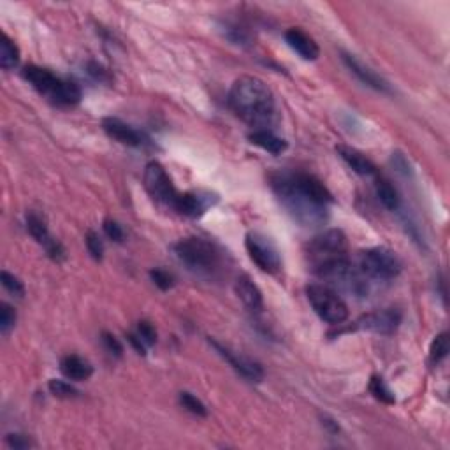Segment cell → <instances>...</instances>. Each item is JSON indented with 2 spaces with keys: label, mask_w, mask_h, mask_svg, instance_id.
Returning a JSON list of instances; mask_svg holds the SVG:
<instances>
[{
  "label": "cell",
  "mask_w": 450,
  "mask_h": 450,
  "mask_svg": "<svg viewBox=\"0 0 450 450\" xmlns=\"http://www.w3.org/2000/svg\"><path fill=\"white\" fill-rule=\"evenodd\" d=\"M399 324H401V313L396 308L371 311L357 320L359 327L377 332V334H392L399 327Z\"/></svg>",
  "instance_id": "obj_11"
},
{
  "label": "cell",
  "mask_w": 450,
  "mask_h": 450,
  "mask_svg": "<svg viewBox=\"0 0 450 450\" xmlns=\"http://www.w3.org/2000/svg\"><path fill=\"white\" fill-rule=\"evenodd\" d=\"M137 336H139L141 340H143L148 347H150V345H155V341H157L155 327H153V325L146 320H143L137 324Z\"/></svg>",
  "instance_id": "obj_31"
},
{
  "label": "cell",
  "mask_w": 450,
  "mask_h": 450,
  "mask_svg": "<svg viewBox=\"0 0 450 450\" xmlns=\"http://www.w3.org/2000/svg\"><path fill=\"white\" fill-rule=\"evenodd\" d=\"M104 233H106V236L109 238V240L118 241V243L123 240L122 225L116 220H113V218H106V220H104Z\"/></svg>",
  "instance_id": "obj_32"
},
{
  "label": "cell",
  "mask_w": 450,
  "mask_h": 450,
  "mask_svg": "<svg viewBox=\"0 0 450 450\" xmlns=\"http://www.w3.org/2000/svg\"><path fill=\"white\" fill-rule=\"evenodd\" d=\"M248 139H250L251 144L262 148L264 152L273 153V155H280V153H284L287 150V141L278 137L270 129L254 130V132H250Z\"/></svg>",
  "instance_id": "obj_19"
},
{
  "label": "cell",
  "mask_w": 450,
  "mask_h": 450,
  "mask_svg": "<svg viewBox=\"0 0 450 450\" xmlns=\"http://www.w3.org/2000/svg\"><path fill=\"white\" fill-rule=\"evenodd\" d=\"M92 76H95L97 79H104V76H106V72H104V69L100 65H97V63H90V70H88Z\"/></svg>",
  "instance_id": "obj_38"
},
{
  "label": "cell",
  "mask_w": 450,
  "mask_h": 450,
  "mask_svg": "<svg viewBox=\"0 0 450 450\" xmlns=\"http://www.w3.org/2000/svg\"><path fill=\"white\" fill-rule=\"evenodd\" d=\"M245 247H247L248 255L257 264L258 270L266 271V273H277L280 270V254H278L277 247L270 241V238L262 236L258 233H248Z\"/></svg>",
  "instance_id": "obj_7"
},
{
  "label": "cell",
  "mask_w": 450,
  "mask_h": 450,
  "mask_svg": "<svg viewBox=\"0 0 450 450\" xmlns=\"http://www.w3.org/2000/svg\"><path fill=\"white\" fill-rule=\"evenodd\" d=\"M20 62V49L8 36H2L0 42V67L6 70L13 69Z\"/></svg>",
  "instance_id": "obj_22"
},
{
  "label": "cell",
  "mask_w": 450,
  "mask_h": 450,
  "mask_svg": "<svg viewBox=\"0 0 450 450\" xmlns=\"http://www.w3.org/2000/svg\"><path fill=\"white\" fill-rule=\"evenodd\" d=\"M225 37L229 39V41H233L234 45H240V46H245V45H250V36H248V32L245 29H241V26L238 25H225Z\"/></svg>",
  "instance_id": "obj_27"
},
{
  "label": "cell",
  "mask_w": 450,
  "mask_h": 450,
  "mask_svg": "<svg viewBox=\"0 0 450 450\" xmlns=\"http://www.w3.org/2000/svg\"><path fill=\"white\" fill-rule=\"evenodd\" d=\"M48 387H49V392H52L55 398H60V399H72L79 394L72 385L67 384V382L63 380H49Z\"/></svg>",
  "instance_id": "obj_26"
},
{
  "label": "cell",
  "mask_w": 450,
  "mask_h": 450,
  "mask_svg": "<svg viewBox=\"0 0 450 450\" xmlns=\"http://www.w3.org/2000/svg\"><path fill=\"white\" fill-rule=\"evenodd\" d=\"M60 371L63 373V377L74 382L88 380L92 377L93 368L88 361H85L79 355H65L60 361Z\"/></svg>",
  "instance_id": "obj_18"
},
{
  "label": "cell",
  "mask_w": 450,
  "mask_h": 450,
  "mask_svg": "<svg viewBox=\"0 0 450 450\" xmlns=\"http://www.w3.org/2000/svg\"><path fill=\"white\" fill-rule=\"evenodd\" d=\"M144 187H146L148 194L160 204L173 208L174 201H176L178 192L174 189L173 181H171L169 174L159 162H150L144 169Z\"/></svg>",
  "instance_id": "obj_8"
},
{
  "label": "cell",
  "mask_w": 450,
  "mask_h": 450,
  "mask_svg": "<svg viewBox=\"0 0 450 450\" xmlns=\"http://www.w3.org/2000/svg\"><path fill=\"white\" fill-rule=\"evenodd\" d=\"M336 152H338V155L341 157V160H343V162L354 171V173L361 174V176H373V174L377 173L375 164H373L368 157L362 155L361 152H357L355 148L340 144V146H336Z\"/></svg>",
  "instance_id": "obj_17"
},
{
  "label": "cell",
  "mask_w": 450,
  "mask_h": 450,
  "mask_svg": "<svg viewBox=\"0 0 450 450\" xmlns=\"http://www.w3.org/2000/svg\"><path fill=\"white\" fill-rule=\"evenodd\" d=\"M210 204H213V203L208 199V196L204 197V196H201V194L187 192V194H178L173 208L178 211V213L185 215V217L197 218V217H201V215H203L208 208H210Z\"/></svg>",
  "instance_id": "obj_16"
},
{
  "label": "cell",
  "mask_w": 450,
  "mask_h": 450,
  "mask_svg": "<svg viewBox=\"0 0 450 450\" xmlns=\"http://www.w3.org/2000/svg\"><path fill=\"white\" fill-rule=\"evenodd\" d=\"M347 238L341 231H325L308 243L307 257L311 271L322 280L343 281L352 266L347 257Z\"/></svg>",
  "instance_id": "obj_2"
},
{
  "label": "cell",
  "mask_w": 450,
  "mask_h": 450,
  "mask_svg": "<svg viewBox=\"0 0 450 450\" xmlns=\"http://www.w3.org/2000/svg\"><path fill=\"white\" fill-rule=\"evenodd\" d=\"M0 278H2V285H4L11 294L18 295V297H22V295L25 294V287H23L22 280H20L18 277L11 274L9 271H2Z\"/></svg>",
  "instance_id": "obj_29"
},
{
  "label": "cell",
  "mask_w": 450,
  "mask_h": 450,
  "mask_svg": "<svg viewBox=\"0 0 450 450\" xmlns=\"http://www.w3.org/2000/svg\"><path fill=\"white\" fill-rule=\"evenodd\" d=\"M285 41L287 45L304 60H317L320 55V48L313 41V37L299 29H290L285 32Z\"/></svg>",
  "instance_id": "obj_14"
},
{
  "label": "cell",
  "mask_w": 450,
  "mask_h": 450,
  "mask_svg": "<svg viewBox=\"0 0 450 450\" xmlns=\"http://www.w3.org/2000/svg\"><path fill=\"white\" fill-rule=\"evenodd\" d=\"M180 403L185 410H189L190 414L197 415V417H206L208 415L206 405H204L201 399H197L194 394H190V392H181Z\"/></svg>",
  "instance_id": "obj_25"
},
{
  "label": "cell",
  "mask_w": 450,
  "mask_h": 450,
  "mask_svg": "<svg viewBox=\"0 0 450 450\" xmlns=\"http://www.w3.org/2000/svg\"><path fill=\"white\" fill-rule=\"evenodd\" d=\"M174 254L192 270H211L218 264V251L203 238H185L174 245Z\"/></svg>",
  "instance_id": "obj_6"
},
{
  "label": "cell",
  "mask_w": 450,
  "mask_h": 450,
  "mask_svg": "<svg viewBox=\"0 0 450 450\" xmlns=\"http://www.w3.org/2000/svg\"><path fill=\"white\" fill-rule=\"evenodd\" d=\"M102 341H104V347H106L107 350L111 352V354H115L116 357H120V355H122L123 347H122V343H120V341L116 340L115 336L109 334V332H104Z\"/></svg>",
  "instance_id": "obj_36"
},
{
  "label": "cell",
  "mask_w": 450,
  "mask_h": 450,
  "mask_svg": "<svg viewBox=\"0 0 450 450\" xmlns=\"http://www.w3.org/2000/svg\"><path fill=\"white\" fill-rule=\"evenodd\" d=\"M210 343L213 345L215 350H217L218 354L225 359V361L229 362V364L233 366L238 373H240L241 377H245L247 380H250V382H261L262 378H264V369H262V366L258 364V362H255L254 359L247 357V355L238 354V352L229 350V348L224 347V345H220L218 341H215V340H210Z\"/></svg>",
  "instance_id": "obj_10"
},
{
  "label": "cell",
  "mask_w": 450,
  "mask_h": 450,
  "mask_svg": "<svg viewBox=\"0 0 450 450\" xmlns=\"http://www.w3.org/2000/svg\"><path fill=\"white\" fill-rule=\"evenodd\" d=\"M369 392H371V394L382 403H387V405L396 403L394 394H392L391 389L385 385L384 378L382 377H371V380H369Z\"/></svg>",
  "instance_id": "obj_24"
},
{
  "label": "cell",
  "mask_w": 450,
  "mask_h": 450,
  "mask_svg": "<svg viewBox=\"0 0 450 450\" xmlns=\"http://www.w3.org/2000/svg\"><path fill=\"white\" fill-rule=\"evenodd\" d=\"M6 443H8V445L15 450H25V449H29V447H32L30 438H26L25 435H15V433H11V435L6 436Z\"/></svg>",
  "instance_id": "obj_34"
},
{
  "label": "cell",
  "mask_w": 450,
  "mask_h": 450,
  "mask_svg": "<svg viewBox=\"0 0 450 450\" xmlns=\"http://www.w3.org/2000/svg\"><path fill=\"white\" fill-rule=\"evenodd\" d=\"M359 271L373 280H392L401 273V262L387 248H368L359 255Z\"/></svg>",
  "instance_id": "obj_5"
},
{
  "label": "cell",
  "mask_w": 450,
  "mask_h": 450,
  "mask_svg": "<svg viewBox=\"0 0 450 450\" xmlns=\"http://www.w3.org/2000/svg\"><path fill=\"white\" fill-rule=\"evenodd\" d=\"M45 248H46V251H48V255L53 258V261L60 262L63 257H65V250H63V247L59 243V241L53 240V238H49V240L46 241Z\"/></svg>",
  "instance_id": "obj_35"
},
{
  "label": "cell",
  "mask_w": 450,
  "mask_h": 450,
  "mask_svg": "<svg viewBox=\"0 0 450 450\" xmlns=\"http://www.w3.org/2000/svg\"><path fill=\"white\" fill-rule=\"evenodd\" d=\"M26 229H29L30 236L33 238L36 241H39L41 245H45L46 241L49 240V233H48V225H46V220L36 211H29L26 213Z\"/></svg>",
  "instance_id": "obj_21"
},
{
  "label": "cell",
  "mask_w": 450,
  "mask_h": 450,
  "mask_svg": "<svg viewBox=\"0 0 450 450\" xmlns=\"http://www.w3.org/2000/svg\"><path fill=\"white\" fill-rule=\"evenodd\" d=\"M86 247H88L90 255H92L95 261H100V258H102L104 245H102V240L99 238V234H95L90 231V233L86 234Z\"/></svg>",
  "instance_id": "obj_30"
},
{
  "label": "cell",
  "mask_w": 450,
  "mask_h": 450,
  "mask_svg": "<svg viewBox=\"0 0 450 450\" xmlns=\"http://www.w3.org/2000/svg\"><path fill=\"white\" fill-rule=\"evenodd\" d=\"M127 338H129L130 345H132L134 350H136L137 354H141V355L146 354V347H148V345L144 343L143 340H141L139 336H137V332H136V334H129V336H127Z\"/></svg>",
  "instance_id": "obj_37"
},
{
  "label": "cell",
  "mask_w": 450,
  "mask_h": 450,
  "mask_svg": "<svg viewBox=\"0 0 450 450\" xmlns=\"http://www.w3.org/2000/svg\"><path fill=\"white\" fill-rule=\"evenodd\" d=\"M341 59H343L345 65L350 69V72L355 74V76L359 78V82L364 83L366 86L377 90V92H391V86H389V83L382 78L380 74H377L371 67L366 65L364 62H361L357 56L352 55V53L343 52L341 53Z\"/></svg>",
  "instance_id": "obj_12"
},
{
  "label": "cell",
  "mask_w": 450,
  "mask_h": 450,
  "mask_svg": "<svg viewBox=\"0 0 450 450\" xmlns=\"http://www.w3.org/2000/svg\"><path fill=\"white\" fill-rule=\"evenodd\" d=\"M102 129L111 139L118 141V143L127 144V146H141L143 143V137L137 132L134 127H130L129 123L122 122L120 118H115V116H107V118L102 120Z\"/></svg>",
  "instance_id": "obj_13"
},
{
  "label": "cell",
  "mask_w": 450,
  "mask_h": 450,
  "mask_svg": "<svg viewBox=\"0 0 450 450\" xmlns=\"http://www.w3.org/2000/svg\"><path fill=\"white\" fill-rule=\"evenodd\" d=\"M236 294L238 297L241 299V303L251 311H261L264 308V297H262V292L257 285L254 284L248 274H241L240 278L236 280Z\"/></svg>",
  "instance_id": "obj_15"
},
{
  "label": "cell",
  "mask_w": 450,
  "mask_h": 450,
  "mask_svg": "<svg viewBox=\"0 0 450 450\" xmlns=\"http://www.w3.org/2000/svg\"><path fill=\"white\" fill-rule=\"evenodd\" d=\"M288 181H290L292 189L297 194H301L303 197H307L308 201H311L317 206H327L329 203H332V194L329 192V189L318 180L317 176L308 173H287Z\"/></svg>",
  "instance_id": "obj_9"
},
{
  "label": "cell",
  "mask_w": 450,
  "mask_h": 450,
  "mask_svg": "<svg viewBox=\"0 0 450 450\" xmlns=\"http://www.w3.org/2000/svg\"><path fill=\"white\" fill-rule=\"evenodd\" d=\"M16 324V311L15 308L9 307L8 303L0 304V331L9 332V329Z\"/></svg>",
  "instance_id": "obj_28"
},
{
  "label": "cell",
  "mask_w": 450,
  "mask_h": 450,
  "mask_svg": "<svg viewBox=\"0 0 450 450\" xmlns=\"http://www.w3.org/2000/svg\"><path fill=\"white\" fill-rule=\"evenodd\" d=\"M150 277H152L153 284H155L159 288H162V290H169V288L173 287V277H171L167 271L152 270L150 271Z\"/></svg>",
  "instance_id": "obj_33"
},
{
  "label": "cell",
  "mask_w": 450,
  "mask_h": 450,
  "mask_svg": "<svg viewBox=\"0 0 450 450\" xmlns=\"http://www.w3.org/2000/svg\"><path fill=\"white\" fill-rule=\"evenodd\" d=\"M23 78L41 95L48 97L55 104L74 106V104H78L82 100V90L76 83L65 82V79L59 78L48 69H42V67L37 65H26L23 69Z\"/></svg>",
  "instance_id": "obj_3"
},
{
  "label": "cell",
  "mask_w": 450,
  "mask_h": 450,
  "mask_svg": "<svg viewBox=\"0 0 450 450\" xmlns=\"http://www.w3.org/2000/svg\"><path fill=\"white\" fill-rule=\"evenodd\" d=\"M377 197L389 211H396L399 208V194L398 190L392 187V183L385 178H378L377 180Z\"/></svg>",
  "instance_id": "obj_20"
},
{
  "label": "cell",
  "mask_w": 450,
  "mask_h": 450,
  "mask_svg": "<svg viewBox=\"0 0 450 450\" xmlns=\"http://www.w3.org/2000/svg\"><path fill=\"white\" fill-rule=\"evenodd\" d=\"M231 109L254 130L270 129L277 113V102L270 86L254 76H241L229 92Z\"/></svg>",
  "instance_id": "obj_1"
},
{
  "label": "cell",
  "mask_w": 450,
  "mask_h": 450,
  "mask_svg": "<svg viewBox=\"0 0 450 450\" xmlns=\"http://www.w3.org/2000/svg\"><path fill=\"white\" fill-rule=\"evenodd\" d=\"M449 334H447V332H440L435 340H433L431 347H429V359H431L433 364H440V362L449 355Z\"/></svg>",
  "instance_id": "obj_23"
},
{
  "label": "cell",
  "mask_w": 450,
  "mask_h": 450,
  "mask_svg": "<svg viewBox=\"0 0 450 450\" xmlns=\"http://www.w3.org/2000/svg\"><path fill=\"white\" fill-rule=\"evenodd\" d=\"M307 297L315 313L331 325L343 324L348 318V307L331 287L311 284L307 287Z\"/></svg>",
  "instance_id": "obj_4"
}]
</instances>
